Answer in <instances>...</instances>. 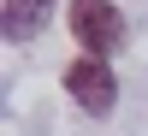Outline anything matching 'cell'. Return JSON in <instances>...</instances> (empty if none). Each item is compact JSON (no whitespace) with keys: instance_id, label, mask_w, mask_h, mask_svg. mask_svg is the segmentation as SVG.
Wrapping results in <instances>:
<instances>
[{"instance_id":"6da1fadb","label":"cell","mask_w":148,"mask_h":136,"mask_svg":"<svg viewBox=\"0 0 148 136\" xmlns=\"http://www.w3.org/2000/svg\"><path fill=\"white\" fill-rule=\"evenodd\" d=\"M65 30H71V42L83 47V53H95V59H107V53H119L125 47V12L113 6V0H71L65 6Z\"/></svg>"},{"instance_id":"7a4b0ae2","label":"cell","mask_w":148,"mask_h":136,"mask_svg":"<svg viewBox=\"0 0 148 136\" xmlns=\"http://www.w3.org/2000/svg\"><path fill=\"white\" fill-rule=\"evenodd\" d=\"M65 95H71L89 118H107V113L119 107V77H113V65H107V59L77 53V59L65 65Z\"/></svg>"},{"instance_id":"3957f363","label":"cell","mask_w":148,"mask_h":136,"mask_svg":"<svg viewBox=\"0 0 148 136\" xmlns=\"http://www.w3.org/2000/svg\"><path fill=\"white\" fill-rule=\"evenodd\" d=\"M59 0H6V42H30L47 18H53Z\"/></svg>"}]
</instances>
